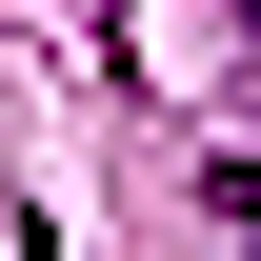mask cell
<instances>
[{
	"instance_id": "obj_1",
	"label": "cell",
	"mask_w": 261,
	"mask_h": 261,
	"mask_svg": "<svg viewBox=\"0 0 261 261\" xmlns=\"http://www.w3.org/2000/svg\"><path fill=\"white\" fill-rule=\"evenodd\" d=\"M221 201H241V241H261V161H221Z\"/></svg>"
},
{
	"instance_id": "obj_2",
	"label": "cell",
	"mask_w": 261,
	"mask_h": 261,
	"mask_svg": "<svg viewBox=\"0 0 261 261\" xmlns=\"http://www.w3.org/2000/svg\"><path fill=\"white\" fill-rule=\"evenodd\" d=\"M20 261H61V221H20Z\"/></svg>"
}]
</instances>
